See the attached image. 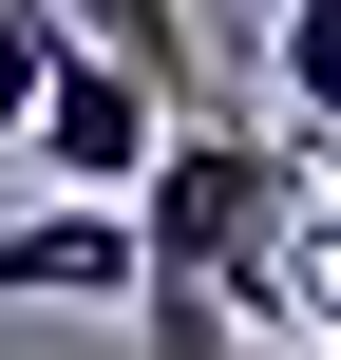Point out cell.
<instances>
[{
    "label": "cell",
    "mask_w": 341,
    "mask_h": 360,
    "mask_svg": "<svg viewBox=\"0 0 341 360\" xmlns=\"http://www.w3.org/2000/svg\"><path fill=\"white\" fill-rule=\"evenodd\" d=\"M323 190V133H247V114H171V152L133 171V247H152V285L133 304H171V285H209L228 304V266L285 228Z\"/></svg>",
    "instance_id": "obj_1"
},
{
    "label": "cell",
    "mask_w": 341,
    "mask_h": 360,
    "mask_svg": "<svg viewBox=\"0 0 341 360\" xmlns=\"http://www.w3.org/2000/svg\"><path fill=\"white\" fill-rule=\"evenodd\" d=\"M171 114H190V95H152L114 38H57V76H38V133H19V152H38L57 190H114V209H133V171L171 152Z\"/></svg>",
    "instance_id": "obj_2"
},
{
    "label": "cell",
    "mask_w": 341,
    "mask_h": 360,
    "mask_svg": "<svg viewBox=\"0 0 341 360\" xmlns=\"http://www.w3.org/2000/svg\"><path fill=\"white\" fill-rule=\"evenodd\" d=\"M133 285H152V247H133L114 190H57V209L0 228V304H133Z\"/></svg>",
    "instance_id": "obj_3"
},
{
    "label": "cell",
    "mask_w": 341,
    "mask_h": 360,
    "mask_svg": "<svg viewBox=\"0 0 341 360\" xmlns=\"http://www.w3.org/2000/svg\"><path fill=\"white\" fill-rule=\"evenodd\" d=\"M266 57H285V114L341 133V0H266Z\"/></svg>",
    "instance_id": "obj_4"
},
{
    "label": "cell",
    "mask_w": 341,
    "mask_h": 360,
    "mask_svg": "<svg viewBox=\"0 0 341 360\" xmlns=\"http://www.w3.org/2000/svg\"><path fill=\"white\" fill-rule=\"evenodd\" d=\"M76 38H114L152 95H190V0H76Z\"/></svg>",
    "instance_id": "obj_5"
},
{
    "label": "cell",
    "mask_w": 341,
    "mask_h": 360,
    "mask_svg": "<svg viewBox=\"0 0 341 360\" xmlns=\"http://www.w3.org/2000/svg\"><path fill=\"white\" fill-rule=\"evenodd\" d=\"M57 38H76V0H0V152L38 133V76H57Z\"/></svg>",
    "instance_id": "obj_6"
},
{
    "label": "cell",
    "mask_w": 341,
    "mask_h": 360,
    "mask_svg": "<svg viewBox=\"0 0 341 360\" xmlns=\"http://www.w3.org/2000/svg\"><path fill=\"white\" fill-rule=\"evenodd\" d=\"M304 360H341V323H323V342H304Z\"/></svg>",
    "instance_id": "obj_7"
},
{
    "label": "cell",
    "mask_w": 341,
    "mask_h": 360,
    "mask_svg": "<svg viewBox=\"0 0 341 360\" xmlns=\"http://www.w3.org/2000/svg\"><path fill=\"white\" fill-rule=\"evenodd\" d=\"M323 152H341V133H323Z\"/></svg>",
    "instance_id": "obj_8"
}]
</instances>
